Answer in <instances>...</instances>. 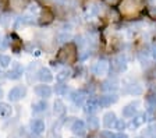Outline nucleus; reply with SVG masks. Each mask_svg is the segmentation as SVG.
I'll return each instance as SVG.
<instances>
[{"label":"nucleus","instance_id":"1","mask_svg":"<svg viewBox=\"0 0 156 138\" xmlns=\"http://www.w3.org/2000/svg\"><path fill=\"white\" fill-rule=\"evenodd\" d=\"M144 0H120V13L121 14H135L144 7Z\"/></svg>","mask_w":156,"mask_h":138},{"label":"nucleus","instance_id":"25","mask_svg":"<svg viewBox=\"0 0 156 138\" xmlns=\"http://www.w3.org/2000/svg\"><path fill=\"white\" fill-rule=\"evenodd\" d=\"M127 87H128V88H127V92H128V94L138 95V94L142 92V88H141V85H138V84H131V85H127Z\"/></svg>","mask_w":156,"mask_h":138},{"label":"nucleus","instance_id":"34","mask_svg":"<svg viewBox=\"0 0 156 138\" xmlns=\"http://www.w3.org/2000/svg\"><path fill=\"white\" fill-rule=\"evenodd\" d=\"M70 38H71V36L68 35V34H67V32L62 34V35L58 36V39H60V42H64V41H68V39H70Z\"/></svg>","mask_w":156,"mask_h":138},{"label":"nucleus","instance_id":"19","mask_svg":"<svg viewBox=\"0 0 156 138\" xmlns=\"http://www.w3.org/2000/svg\"><path fill=\"white\" fill-rule=\"evenodd\" d=\"M13 115V108L6 102H0V117H10V116Z\"/></svg>","mask_w":156,"mask_h":138},{"label":"nucleus","instance_id":"22","mask_svg":"<svg viewBox=\"0 0 156 138\" xmlns=\"http://www.w3.org/2000/svg\"><path fill=\"white\" fill-rule=\"evenodd\" d=\"M87 126L89 130H98L99 128V119L95 116H89L87 119Z\"/></svg>","mask_w":156,"mask_h":138},{"label":"nucleus","instance_id":"40","mask_svg":"<svg viewBox=\"0 0 156 138\" xmlns=\"http://www.w3.org/2000/svg\"><path fill=\"white\" fill-rule=\"evenodd\" d=\"M2 96H3V89L0 88V99H2Z\"/></svg>","mask_w":156,"mask_h":138},{"label":"nucleus","instance_id":"13","mask_svg":"<svg viewBox=\"0 0 156 138\" xmlns=\"http://www.w3.org/2000/svg\"><path fill=\"white\" fill-rule=\"evenodd\" d=\"M71 131L74 133L75 135L81 137V135H84L85 131H87V126H85V123L82 122V120H75L71 126Z\"/></svg>","mask_w":156,"mask_h":138},{"label":"nucleus","instance_id":"17","mask_svg":"<svg viewBox=\"0 0 156 138\" xmlns=\"http://www.w3.org/2000/svg\"><path fill=\"white\" fill-rule=\"evenodd\" d=\"M99 13H101V4L96 3V2H91V3H88V6H87V16L96 17V16H99Z\"/></svg>","mask_w":156,"mask_h":138},{"label":"nucleus","instance_id":"28","mask_svg":"<svg viewBox=\"0 0 156 138\" xmlns=\"http://www.w3.org/2000/svg\"><path fill=\"white\" fill-rule=\"evenodd\" d=\"M55 91H56V94L57 95H64V94H67V85H63V84H58V85H56V88H55Z\"/></svg>","mask_w":156,"mask_h":138},{"label":"nucleus","instance_id":"6","mask_svg":"<svg viewBox=\"0 0 156 138\" xmlns=\"http://www.w3.org/2000/svg\"><path fill=\"white\" fill-rule=\"evenodd\" d=\"M146 113H140V115H135L133 117V120H131L128 124H127V127L131 128V130H135V128L141 127V126H144L146 123Z\"/></svg>","mask_w":156,"mask_h":138},{"label":"nucleus","instance_id":"10","mask_svg":"<svg viewBox=\"0 0 156 138\" xmlns=\"http://www.w3.org/2000/svg\"><path fill=\"white\" fill-rule=\"evenodd\" d=\"M45 122L41 120V119H36V120H32L31 122V130H32V134L36 135H41L42 133H45Z\"/></svg>","mask_w":156,"mask_h":138},{"label":"nucleus","instance_id":"21","mask_svg":"<svg viewBox=\"0 0 156 138\" xmlns=\"http://www.w3.org/2000/svg\"><path fill=\"white\" fill-rule=\"evenodd\" d=\"M70 76H71V71H70L68 69H64V70H62V71L57 73L56 80H57L58 82H64V81H67V80L70 78Z\"/></svg>","mask_w":156,"mask_h":138},{"label":"nucleus","instance_id":"18","mask_svg":"<svg viewBox=\"0 0 156 138\" xmlns=\"http://www.w3.org/2000/svg\"><path fill=\"white\" fill-rule=\"evenodd\" d=\"M70 98H71L73 103H74L75 106H81L85 101V92L84 91H74Z\"/></svg>","mask_w":156,"mask_h":138},{"label":"nucleus","instance_id":"38","mask_svg":"<svg viewBox=\"0 0 156 138\" xmlns=\"http://www.w3.org/2000/svg\"><path fill=\"white\" fill-rule=\"evenodd\" d=\"M149 2V6H156V0H148Z\"/></svg>","mask_w":156,"mask_h":138},{"label":"nucleus","instance_id":"30","mask_svg":"<svg viewBox=\"0 0 156 138\" xmlns=\"http://www.w3.org/2000/svg\"><path fill=\"white\" fill-rule=\"evenodd\" d=\"M146 101H148V103L151 106H156V92H151L148 98H146Z\"/></svg>","mask_w":156,"mask_h":138},{"label":"nucleus","instance_id":"33","mask_svg":"<svg viewBox=\"0 0 156 138\" xmlns=\"http://www.w3.org/2000/svg\"><path fill=\"white\" fill-rule=\"evenodd\" d=\"M101 137L102 138H116V134H113V133L109 131V130H105V131H102Z\"/></svg>","mask_w":156,"mask_h":138},{"label":"nucleus","instance_id":"12","mask_svg":"<svg viewBox=\"0 0 156 138\" xmlns=\"http://www.w3.org/2000/svg\"><path fill=\"white\" fill-rule=\"evenodd\" d=\"M38 80L39 81H42L43 84H48L53 80V76H52V71L46 67H42V69L38 70Z\"/></svg>","mask_w":156,"mask_h":138},{"label":"nucleus","instance_id":"42","mask_svg":"<svg viewBox=\"0 0 156 138\" xmlns=\"http://www.w3.org/2000/svg\"><path fill=\"white\" fill-rule=\"evenodd\" d=\"M92 138H95V137H92Z\"/></svg>","mask_w":156,"mask_h":138},{"label":"nucleus","instance_id":"36","mask_svg":"<svg viewBox=\"0 0 156 138\" xmlns=\"http://www.w3.org/2000/svg\"><path fill=\"white\" fill-rule=\"evenodd\" d=\"M105 2H106L107 4H110V6H114V4H116V3H119L120 0H105Z\"/></svg>","mask_w":156,"mask_h":138},{"label":"nucleus","instance_id":"23","mask_svg":"<svg viewBox=\"0 0 156 138\" xmlns=\"http://www.w3.org/2000/svg\"><path fill=\"white\" fill-rule=\"evenodd\" d=\"M46 109H48V103L45 101H39V102H35L32 105V110L35 113H42V112H45Z\"/></svg>","mask_w":156,"mask_h":138},{"label":"nucleus","instance_id":"3","mask_svg":"<svg viewBox=\"0 0 156 138\" xmlns=\"http://www.w3.org/2000/svg\"><path fill=\"white\" fill-rule=\"evenodd\" d=\"M92 71H94V74L98 77L107 76L109 71H110V62L107 59H99L96 63H95Z\"/></svg>","mask_w":156,"mask_h":138},{"label":"nucleus","instance_id":"37","mask_svg":"<svg viewBox=\"0 0 156 138\" xmlns=\"http://www.w3.org/2000/svg\"><path fill=\"white\" fill-rule=\"evenodd\" d=\"M116 138H128V135L126 133H119V134H116Z\"/></svg>","mask_w":156,"mask_h":138},{"label":"nucleus","instance_id":"8","mask_svg":"<svg viewBox=\"0 0 156 138\" xmlns=\"http://www.w3.org/2000/svg\"><path fill=\"white\" fill-rule=\"evenodd\" d=\"M35 94L38 96H41V98L43 99H48L52 96V88L49 85H46V84H42V85H36L35 87Z\"/></svg>","mask_w":156,"mask_h":138},{"label":"nucleus","instance_id":"14","mask_svg":"<svg viewBox=\"0 0 156 138\" xmlns=\"http://www.w3.org/2000/svg\"><path fill=\"white\" fill-rule=\"evenodd\" d=\"M99 108H101V105H99V98H89L87 101V105H85V112L91 115V113L96 112Z\"/></svg>","mask_w":156,"mask_h":138},{"label":"nucleus","instance_id":"27","mask_svg":"<svg viewBox=\"0 0 156 138\" xmlns=\"http://www.w3.org/2000/svg\"><path fill=\"white\" fill-rule=\"evenodd\" d=\"M10 63H11V59L6 55H0V67H3V69H7L10 66Z\"/></svg>","mask_w":156,"mask_h":138},{"label":"nucleus","instance_id":"32","mask_svg":"<svg viewBox=\"0 0 156 138\" xmlns=\"http://www.w3.org/2000/svg\"><path fill=\"white\" fill-rule=\"evenodd\" d=\"M9 16H7V14H2V16H0V24H2V25L3 27H7L9 25Z\"/></svg>","mask_w":156,"mask_h":138},{"label":"nucleus","instance_id":"31","mask_svg":"<svg viewBox=\"0 0 156 138\" xmlns=\"http://www.w3.org/2000/svg\"><path fill=\"white\" fill-rule=\"evenodd\" d=\"M116 130H119V131H123L124 128L127 127V123L124 122V120H117V123H116Z\"/></svg>","mask_w":156,"mask_h":138},{"label":"nucleus","instance_id":"41","mask_svg":"<svg viewBox=\"0 0 156 138\" xmlns=\"http://www.w3.org/2000/svg\"><path fill=\"white\" fill-rule=\"evenodd\" d=\"M152 138H156V135H153V137H152Z\"/></svg>","mask_w":156,"mask_h":138},{"label":"nucleus","instance_id":"35","mask_svg":"<svg viewBox=\"0 0 156 138\" xmlns=\"http://www.w3.org/2000/svg\"><path fill=\"white\" fill-rule=\"evenodd\" d=\"M151 57L156 60V45H152V48H151Z\"/></svg>","mask_w":156,"mask_h":138},{"label":"nucleus","instance_id":"4","mask_svg":"<svg viewBox=\"0 0 156 138\" xmlns=\"http://www.w3.org/2000/svg\"><path fill=\"white\" fill-rule=\"evenodd\" d=\"M25 95H27V88L23 85H18V87H14V88L10 89L9 99L11 102H18V101H21Z\"/></svg>","mask_w":156,"mask_h":138},{"label":"nucleus","instance_id":"9","mask_svg":"<svg viewBox=\"0 0 156 138\" xmlns=\"http://www.w3.org/2000/svg\"><path fill=\"white\" fill-rule=\"evenodd\" d=\"M138 106H140V102H131L127 106L123 108V116L124 117H134L138 112Z\"/></svg>","mask_w":156,"mask_h":138},{"label":"nucleus","instance_id":"20","mask_svg":"<svg viewBox=\"0 0 156 138\" xmlns=\"http://www.w3.org/2000/svg\"><path fill=\"white\" fill-rule=\"evenodd\" d=\"M102 89H103V91H107V92H114L119 89V82H117L116 80H107V81L103 82Z\"/></svg>","mask_w":156,"mask_h":138},{"label":"nucleus","instance_id":"5","mask_svg":"<svg viewBox=\"0 0 156 138\" xmlns=\"http://www.w3.org/2000/svg\"><path fill=\"white\" fill-rule=\"evenodd\" d=\"M110 67H113L117 73H123L127 70V59L124 55H119L116 56L110 63Z\"/></svg>","mask_w":156,"mask_h":138},{"label":"nucleus","instance_id":"39","mask_svg":"<svg viewBox=\"0 0 156 138\" xmlns=\"http://www.w3.org/2000/svg\"><path fill=\"white\" fill-rule=\"evenodd\" d=\"M27 138H39V137L36 134H32V135H29V137H27Z\"/></svg>","mask_w":156,"mask_h":138},{"label":"nucleus","instance_id":"29","mask_svg":"<svg viewBox=\"0 0 156 138\" xmlns=\"http://www.w3.org/2000/svg\"><path fill=\"white\" fill-rule=\"evenodd\" d=\"M28 10H29V13H31V14H34V16H35V14L41 13V11H42V9L38 6V3H32L31 6H29Z\"/></svg>","mask_w":156,"mask_h":138},{"label":"nucleus","instance_id":"24","mask_svg":"<svg viewBox=\"0 0 156 138\" xmlns=\"http://www.w3.org/2000/svg\"><path fill=\"white\" fill-rule=\"evenodd\" d=\"M138 57H140V60L142 62V64H146L148 60H149V57H151V50H148V49L141 50V52L138 53Z\"/></svg>","mask_w":156,"mask_h":138},{"label":"nucleus","instance_id":"26","mask_svg":"<svg viewBox=\"0 0 156 138\" xmlns=\"http://www.w3.org/2000/svg\"><path fill=\"white\" fill-rule=\"evenodd\" d=\"M10 2V6L13 7L14 10H20V9H23L25 7V0H9Z\"/></svg>","mask_w":156,"mask_h":138},{"label":"nucleus","instance_id":"2","mask_svg":"<svg viewBox=\"0 0 156 138\" xmlns=\"http://www.w3.org/2000/svg\"><path fill=\"white\" fill-rule=\"evenodd\" d=\"M77 57V52H75V46L74 45H67L64 46L60 53H58V62L63 63V64H68V63H73Z\"/></svg>","mask_w":156,"mask_h":138},{"label":"nucleus","instance_id":"16","mask_svg":"<svg viewBox=\"0 0 156 138\" xmlns=\"http://www.w3.org/2000/svg\"><path fill=\"white\" fill-rule=\"evenodd\" d=\"M21 76H23V67L20 66V64H17V63H14L13 69L7 73V78H10V80H18V78H21Z\"/></svg>","mask_w":156,"mask_h":138},{"label":"nucleus","instance_id":"11","mask_svg":"<svg viewBox=\"0 0 156 138\" xmlns=\"http://www.w3.org/2000/svg\"><path fill=\"white\" fill-rule=\"evenodd\" d=\"M117 120H119V119L116 117V113L107 112V113H105V116H103V126L106 128H113L114 126H116Z\"/></svg>","mask_w":156,"mask_h":138},{"label":"nucleus","instance_id":"7","mask_svg":"<svg viewBox=\"0 0 156 138\" xmlns=\"http://www.w3.org/2000/svg\"><path fill=\"white\" fill-rule=\"evenodd\" d=\"M119 101V96L116 94H109V95H103L99 98V105L101 108H109L110 105L116 103Z\"/></svg>","mask_w":156,"mask_h":138},{"label":"nucleus","instance_id":"15","mask_svg":"<svg viewBox=\"0 0 156 138\" xmlns=\"http://www.w3.org/2000/svg\"><path fill=\"white\" fill-rule=\"evenodd\" d=\"M53 110H55V115L58 116V117H63L67 112V108H66L64 102L62 99H56L55 103H53Z\"/></svg>","mask_w":156,"mask_h":138}]
</instances>
